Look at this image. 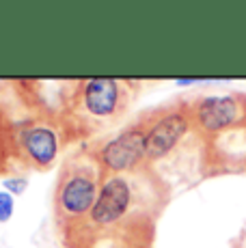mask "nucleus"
Here are the masks:
<instances>
[{
  "label": "nucleus",
  "instance_id": "obj_6",
  "mask_svg": "<svg viewBox=\"0 0 246 248\" xmlns=\"http://www.w3.org/2000/svg\"><path fill=\"white\" fill-rule=\"evenodd\" d=\"M121 87L112 78H91L84 82L82 99L84 106L95 117H110L119 106Z\"/></svg>",
  "mask_w": 246,
  "mask_h": 248
},
{
  "label": "nucleus",
  "instance_id": "obj_1",
  "mask_svg": "<svg viewBox=\"0 0 246 248\" xmlns=\"http://www.w3.org/2000/svg\"><path fill=\"white\" fill-rule=\"evenodd\" d=\"M145 138H147V130L143 125L123 130L121 134L106 142L99 149V162L106 170L110 173H123V170H132L147 158V147H145Z\"/></svg>",
  "mask_w": 246,
  "mask_h": 248
},
{
  "label": "nucleus",
  "instance_id": "obj_7",
  "mask_svg": "<svg viewBox=\"0 0 246 248\" xmlns=\"http://www.w3.org/2000/svg\"><path fill=\"white\" fill-rule=\"evenodd\" d=\"M22 145H24L28 158L35 162L39 169H48L54 162L56 154H59V138L50 127L44 125L28 127L24 136H22Z\"/></svg>",
  "mask_w": 246,
  "mask_h": 248
},
{
  "label": "nucleus",
  "instance_id": "obj_10",
  "mask_svg": "<svg viewBox=\"0 0 246 248\" xmlns=\"http://www.w3.org/2000/svg\"><path fill=\"white\" fill-rule=\"evenodd\" d=\"M195 82H197L195 78H179V80H177L179 87H188V84H195Z\"/></svg>",
  "mask_w": 246,
  "mask_h": 248
},
{
  "label": "nucleus",
  "instance_id": "obj_3",
  "mask_svg": "<svg viewBox=\"0 0 246 248\" xmlns=\"http://www.w3.org/2000/svg\"><path fill=\"white\" fill-rule=\"evenodd\" d=\"M190 127V119L184 110H171L164 112L158 121L147 130L145 147H147V158L160 160L167 154H171L184 134Z\"/></svg>",
  "mask_w": 246,
  "mask_h": 248
},
{
  "label": "nucleus",
  "instance_id": "obj_2",
  "mask_svg": "<svg viewBox=\"0 0 246 248\" xmlns=\"http://www.w3.org/2000/svg\"><path fill=\"white\" fill-rule=\"evenodd\" d=\"M130 203H132V188L127 184V179H123L121 175H112L99 188L97 201L91 209L93 222L99 227H108L112 222L121 220L125 216V212L130 209Z\"/></svg>",
  "mask_w": 246,
  "mask_h": 248
},
{
  "label": "nucleus",
  "instance_id": "obj_9",
  "mask_svg": "<svg viewBox=\"0 0 246 248\" xmlns=\"http://www.w3.org/2000/svg\"><path fill=\"white\" fill-rule=\"evenodd\" d=\"M28 186V179L26 177H11V179H4V188H7L9 194H22Z\"/></svg>",
  "mask_w": 246,
  "mask_h": 248
},
{
  "label": "nucleus",
  "instance_id": "obj_5",
  "mask_svg": "<svg viewBox=\"0 0 246 248\" xmlns=\"http://www.w3.org/2000/svg\"><path fill=\"white\" fill-rule=\"evenodd\" d=\"M197 123L205 132H222L229 125H233L240 117V106L229 95H214L199 102L195 110Z\"/></svg>",
  "mask_w": 246,
  "mask_h": 248
},
{
  "label": "nucleus",
  "instance_id": "obj_4",
  "mask_svg": "<svg viewBox=\"0 0 246 248\" xmlns=\"http://www.w3.org/2000/svg\"><path fill=\"white\" fill-rule=\"evenodd\" d=\"M97 181L93 175L82 173V170H76L67 179L61 184L59 188V207L61 212H65L67 216H84V214H91L93 205L97 201Z\"/></svg>",
  "mask_w": 246,
  "mask_h": 248
},
{
  "label": "nucleus",
  "instance_id": "obj_8",
  "mask_svg": "<svg viewBox=\"0 0 246 248\" xmlns=\"http://www.w3.org/2000/svg\"><path fill=\"white\" fill-rule=\"evenodd\" d=\"M13 216V197L9 192H0V222H7Z\"/></svg>",
  "mask_w": 246,
  "mask_h": 248
}]
</instances>
